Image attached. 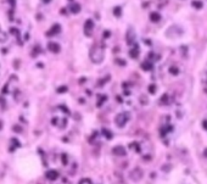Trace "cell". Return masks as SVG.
Instances as JSON below:
<instances>
[{
    "label": "cell",
    "mask_w": 207,
    "mask_h": 184,
    "mask_svg": "<svg viewBox=\"0 0 207 184\" xmlns=\"http://www.w3.org/2000/svg\"><path fill=\"white\" fill-rule=\"evenodd\" d=\"M112 154L116 155V156H124L127 154V151L122 145H117V146H115L112 149Z\"/></svg>",
    "instance_id": "obj_8"
},
{
    "label": "cell",
    "mask_w": 207,
    "mask_h": 184,
    "mask_svg": "<svg viewBox=\"0 0 207 184\" xmlns=\"http://www.w3.org/2000/svg\"><path fill=\"white\" fill-rule=\"evenodd\" d=\"M129 118H131V115H129V112H127V111L120 112V114H118V115L115 117L116 126L120 127V128H123V127L127 124V122L129 121Z\"/></svg>",
    "instance_id": "obj_2"
},
{
    "label": "cell",
    "mask_w": 207,
    "mask_h": 184,
    "mask_svg": "<svg viewBox=\"0 0 207 184\" xmlns=\"http://www.w3.org/2000/svg\"><path fill=\"white\" fill-rule=\"evenodd\" d=\"M110 35H111V32H110V30H105V32H103V37H105V38H108Z\"/></svg>",
    "instance_id": "obj_25"
},
{
    "label": "cell",
    "mask_w": 207,
    "mask_h": 184,
    "mask_svg": "<svg viewBox=\"0 0 207 184\" xmlns=\"http://www.w3.org/2000/svg\"><path fill=\"white\" fill-rule=\"evenodd\" d=\"M169 72L172 73V74H174V76H175V74H178V73H179V70H178L177 67H175V66H172V67L169 68Z\"/></svg>",
    "instance_id": "obj_20"
},
{
    "label": "cell",
    "mask_w": 207,
    "mask_h": 184,
    "mask_svg": "<svg viewBox=\"0 0 207 184\" xmlns=\"http://www.w3.org/2000/svg\"><path fill=\"white\" fill-rule=\"evenodd\" d=\"M126 40L128 45H133L135 43V32H134L133 28H129L127 30V35H126Z\"/></svg>",
    "instance_id": "obj_4"
},
{
    "label": "cell",
    "mask_w": 207,
    "mask_h": 184,
    "mask_svg": "<svg viewBox=\"0 0 207 184\" xmlns=\"http://www.w3.org/2000/svg\"><path fill=\"white\" fill-rule=\"evenodd\" d=\"M11 143H12V145H14V146H10V151H14V150H15V147H17V146L21 145L20 143H18V140H17V139H15V138H14V139H11Z\"/></svg>",
    "instance_id": "obj_15"
},
{
    "label": "cell",
    "mask_w": 207,
    "mask_h": 184,
    "mask_svg": "<svg viewBox=\"0 0 207 184\" xmlns=\"http://www.w3.org/2000/svg\"><path fill=\"white\" fill-rule=\"evenodd\" d=\"M116 62H117L118 65H121V66H124V65H126V61L122 60V59H116Z\"/></svg>",
    "instance_id": "obj_24"
},
{
    "label": "cell",
    "mask_w": 207,
    "mask_h": 184,
    "mask_svg": "<svg viewBox=\"0 0 207 184\" xmlns=\"http://www.w3.org/2000/svg\"><path fill=\"white\" fill-rule=\"evenodd\" d=\"M48 49H49V51L54 53V54L60 53V50H61L60 45H59L57 43H55V42H50V43H48Z\"/></svg>",
    "instance_id": "obj_9"
},
{
    "label": "cell",
    "mask_w": 207,
    "mask_h": 184,
    "mask_svg": "<svg viewBox=\"0 0 207 184\" xmlns=\"http://www.w3.org/2000/svg\"><path fill=\"white\" fill-rule=\"evenodd\" d=\"M191 5H193L195 9H201L204 4H202V1H199V0H194V1L191 3Z\"/></svg>",
    "instance_id": "obj_16"
},
{
    "label": "cell",
    "mask_w": 207,
    "mask_h": 184,
    "mask_svg": "<svg viewBox=\"0 0 207 184\" xmlns=\"http://www.w3.org/2000/svg\"><path fill=\"white\" fill-rule=\"evenodd\" d=\"M14 129L16 131L17 133H21V132H22V128H20V127H17V126H15V127H14Z\"/></svg>",
    "instance_id": "obj_26"
},
{
    "label": "cell",
    "mask_w": 207,
    "mask_h": 184,
    "mask_svg": "<svg viewBox=\"0 0 207 184\" xmlns=\"http://www.w3.org/2000/svg\"><path fill=\"white\" fill-rule=\"evenodd\" d=\"M41 1L45 3V4H48V3H50V1H51V0H41Z\"/></svg>",
    "instance_id": "obj_29"
},
{
    "label": "cell",
    "mask_w": 207,
    "mask_h": 184,
    "mask_svg": "<svg viewBox=\"0 0 207 184\" xmlns=\"http://www.w3.org/2000/svg\"><path fill=\"white\" fill-rule=\"evenodd\" d=\"M89 56H90V60L91 62L94 64H101L103 61V57H105V53H103V48L101 45H97L94 44L93 47L90 48V51H89Z\"/></svg>",
    "instance_id": "obj_1"
},
{
    "label": "cell",
    "mask_w": 207,
    "mask_h": 184,
    "mask_svg": "<svg viewBox=\"0 0 207 184\" xmlns=\"http://www.w3.org/2000/svg\"><path fill=\"white\" fill-rule=\"evenodd\" d=\"M113 14H115V16H116V17H120V16H121V14H122V9H121V6H116L115 9H113Z\"/></svg>",
    "instance_id": "obj_18"
},
{
    "label": "cell",
    "mask_w": 207,
    "mask_h": 184,
    "mask_svg": "<svg viewBox=\"0 0 207 184\" xmlns=\"http://www.w3.org/2000/svg\"><path fill=\"white\" fill-rule=\"evenodd\" d=\"M10 4H12V6H15V0H9Z\"/></svg>",
    "instance_id": "obj_28"
},
{
    "label": "cell",
    "mask_w": 207,
    "mask_h": 184,
    "mask_svg": "<svg viewBox=\"0 0 207 184\" xmlns=\"http://www.w3.org/2000/svg\"><path fill=\"white\" fill-rule=\"evenodd\" d=\"M66 91H67V87H60L57 89V93H60V94H64Z\"/></svg>",
    "instance_id": "obj_23"
},
{
    "label": "cell",
    "mask_w": 207,
    "mask_h": 184,
    "mask_svg": "<svg viewBox=\"0 0 207 184\" xmlns=\"http://www.w3.org/2000/svg\"><path fill=\"white\" fill-rule=\"evenodd\" d=\"M204 155L207 157V149H205V151H204Z\"/></svg>",
    "instance_id": "obj_30"
},
{
    "label": "cell",
    "mask_w": 207,
    "mask_h": 184,
    "mask_svg": "<svg viewBox=\"0 0 207 184\" xmlns=\"http://www.w3.org/2000/svg\"><path fill=\"white\" fill-rule=\"evenodd\" d=\"M45 177L48 178L49 181H56L57 178L60 177V173L56 171V170H49L48 172L45 173Z\"/></svg>",
    "instance_id": "obj_7"
},
{
    "label": "cell",
    "mask_w": 207,
    "mask_h": 184,
    "mask_svg": "<svg viewBox=\"0 0 207 184\" xmlns=\"http://www.w3.org/2000/svg\"><path fill=\"white\" fill-rule=\"evenodd\" d=\"M202 127H204V128L207 131V120H205V121L202 122Z\"/></svg>",
    "instance_id": "obj_27"
},
{
    "label": "cell",
    "mask_w": 207,
    "mask_h": 184,
    "mask_svg": "<svg viewBox=\"0 0 207 184\" xmlns=\"http://www.w3.org/2000/svg\"><path fill=\"white\" fill-rule=\"evenodd\" d=\"M154 67V64L151 62V61H144V62L141 64V68L144 71H151Z\"/></svg>",
    "instance_id": "obj_11"
},
{
    "label": "cell",
    "mask_w": 207,
    "mask_h": 184,
    "mask_svg": "<svg viewBox=\"0 0 207 184\" xmlns=\"http://www.w3.org/2000/svg\"><path fill=\"white\" fill-rule=\"evenodd\" d=\"M7 40V34L3 32V30H0V43H4Z\"/></svg>",
    "instance_id": "obj_17"
},
{
    "label": "cell",
    "mask_w": 207,
    "mask_h": 184,
    "mask_svg": "<svg viewBox=\"0 0 207 184\" xmlns=\"http://www.w3.org/2000/svg\"><path fill=\"white\" fill-rule=\"evenodd\" d=\"M129 177L132 178V179L134 181V182H138V181H140L141 178H143V171L140 170L139 167H137V168H134V170L129 173Z\"/></svg>",
    "instance_id": "obj_3"
},
{
    "label": "cell",
    "mask_w": 207,
    "mask_h": 184,
    "mask_svg": "<svg viewBox=\"0 0 207 184\" xmlns=\"http://www.w3.org/2000/svg\"><path fill=\"white\" fill-rule=\"evenodd\" d=\"M10 33H14V35H16V37L20 34L18 29H17V28H15V27H11V28H10Z\"/></svg>",
    "instance_id": "obj_21"
},
{
    "label": "cell",
    "mask_w": 207,
    "mask_h": 184,
    "mask_svg": "<svg viewBox=\"0 0 207 184\" xmlns=\"http://www.w3.org/2000/svg\"><path fill=\"white\" fill-rule=\"evenodd\" d=\"M150 20H151L152 22H158L160 20H161V15L158 12H151L150 14Z\"/></svg>",
    "instance_id": "obj_13"
},
{
    "label": "cell",
    "mask_w": 207,
    "mask_h": 184,
    "mask_svg": "<svg viewBox=\"0 0 207 184\" xmlns=\"http://www.w3.org/2000/svg\"><path fill=\"white\" fill-rule=\"evenodd\" d=\"M60 32H61V26L59 23H55L50 27L48 32H46V35H48V37H54L56 34H60Z\"/></svg>",
    "instance_id": "obj_5"
},
{
    "label": "cell",
    "mask_w": 207,
    "mask_h": 184,
    "mask_svg": "<svg viewBox=\"0 0 207 184\" xmlns=\"http://www.w3.org/2000/svg\"><path fill=\"white\" fill-rule=\"evenodd\" d=\"M70 11L72 14H78L80 11V5L79 4H71L70 5Z\"/></svg>",
    "instance_id": "obj_12"
},
{
    "label": "cell",
    "mask_w": 207,
    "mask_h": 184,
    "mask_svg": "<svg viewBox=\"0 0 207 184\" xmlns=\"http://www.w3.org/2000/svg\"><path fill=\"white\" fill-rule=\"evenodd\" d=\"M106 100H107V96H106V95H100L99 98H97V104H96V106H97V107L102 106V104L105 103Z\"/></svg>",
    "instance_id": "obj_14"
},
{
    "label": "cell",
    "mask_w": 207,
    "mask_h": 184,
    "mask_svg": "<svg viewBox=\"0 0 207 184\" xmlns=\"http://www.w3.org/2000/svg\"><path fill=\"white\" fill-rule=\"evenodd\" d=\"M102 133H103V135H105L107 139H111L112 138V133H111V131H107V129H103L102 131Z\"/></svg>",
    "instance_id": "obj_19"
},
{
    "label": "cell",
    "mask_w": 207,
    "mask_h": 184,
    "mask_svg": "<svg viewBox=\"0 0 207 184\" xmlns=\"http://www.w3.org/2000/svg\"><path fill=\"white\" fill-rule=\"evenodd\" d=\"M93 28H94V21H93V20H87L84 23V33L87 37H90L91 35Z\"/></svg>",
    "instance_id": "obj_6"
},
{
    "label": "cell",
    "mask_w": 207,
    "mask_h": 184,
    "mask_svg": "<svg viewBox=\"0 0 207 184\" xmlns=\"http://www.w3.org/2000/svg\"><path fill=\"white\" fill-rule=\"evenodd\" d=\"M129 56H131L132 59H138L139 57V45L137 43L133 44V48L131 49V51H129Z\"/></svg>",
    "instance_id": "obj_10"
},
{
    "label": "cell",
    "mask_w": 207,
    "mask_h": 184,
    "mask_svg": "<svg viewBox=\"0 0 207 184\" xmlns=\"http://www.w3.org/2000/svg\"><path fill=\"white\" fill-rule=\"evenodd\" d=\"M149 91H150L151 94H155V93H156V85H154V84L150 85V87H149Z\"/></svg>",
    "instance_id": "obj_22"
}]
</instances>
